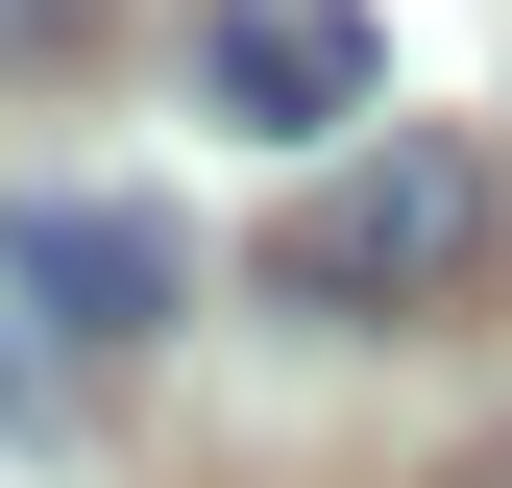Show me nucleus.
Masks as SVG:
<instances>
[{
    "label": "nucleus",
    "mask_w": 512,
    "mask_h": 488,
    "mask_svg": "<svg viewBox=\"0 0 512 488\" xmlns=\"http://www.w3.org/2000/svg\"><path fill=\"white\" fill-rule=\"evenodd\" d=\"M488 269H512V171L464 122H366V147L293 171V220H269V318H464Z\"/></svg>",
    "instance_id": "1"
},
{
    "label": "nucleus",
    "mask_w": 512,
    "mask_h": 488,
    "mask_svg": "<svg viewBox=\"0 0 512 488\" xmlns=\"http://www.w3.org/2000/svg\"><path fill=\"white\" fill-rule=\"evenodd\" d=\"M0 293H25V318L98 366V342H147L196 269H171V220H122V196H0Z\"/></svg>",
    "instance_id": "2"
},
{
    "label": "nucleus",
    "mask_w": 512,
    "mask_h": 488,
    "mask_svg": "<svg viewBox=\"0 0 512 488\" xmlns=\"http://www.w3.org/2000/svg\"><path fill=\"white\" fill-rule=\"evenodd\" d=\"M196 98L220 122H366V98H391V25H366V0H220V25H196Z\"/></svg>",
    "instance_id": "3"
},
{
    "label": "nucleus",
    "mask_w": 512,
    "mask_h": 488,
    "mask_svg": "<svg viewBox=\"0 0 512 488\" xmlns=\"http://www.w3.org/2000/svg\"><path fill=\"white\" fill-rule=\"evenodd\" d=\"M49 415H74V342H49L25 293H0V440H49Z\"/></svg>",
    "instance_id": "4"
},
{
    "label": "nucleus",
    "mask_w": 512,
    "mask_h": 488,
    "mask_svg": "<svg viewBox=\"0 0 512 488\" xmlns=\"http://www.w3.org/2000/svg\"><path fill=\"white\" fill-rule=\"evenodd\" d=\"M122 25V0H0V49H98Z\"/></svg>",
    "instance_id": "5"
}]
</instances>
